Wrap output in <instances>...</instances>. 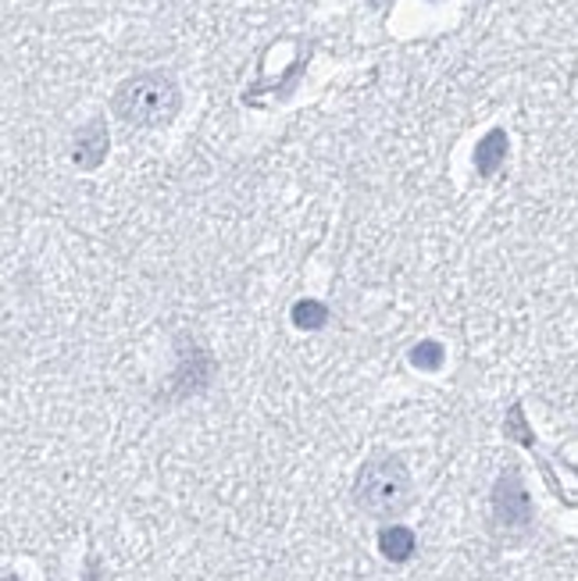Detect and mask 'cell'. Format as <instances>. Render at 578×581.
I'll use <instances>...</instances> for the list:
<instances>
[{
	"instance_id": "obj_2",
	"label": "cell",
	"mask_w": 578,
	"mask_h": 581,
	"mask_svg": "<svg viewBox=\"0 0 578 581\" xmlns=\"http://www.w3.org/2000/svg\"><path fill=\"white\" fill-rule=\"evenodd\" d=\"M357 507L371 518H396L410 503V474L396 457H371L354 485Z\"/></svg>"
},
{
	"instance_id": "obj_3",
	"label": "cell",
	"mask_w": 578,
	"mask_h": 581,
	"mask_svg": "<svg viewBox=\"0 0 578 581\" xmlns=\"http://www.w3.org/2000/svg\"><path fill=\"white\" fill-rule=\"evenodd\" d=\"M493 507H496V521L504 528H521L532 521V503L529 493H525L521 478L507 471L504 478L496 482V493H493Z\"/></svg>"
},
{
	"instance_id": "obj_6",
	"label": "cell",
	"mask_w": 578,
	"mask_h": 581,
	"mask_svg": "<svg viewBox=\"0 0 578 581\" xmlns=\"http://www.w3.org/2000/svg\"><path fill=\"white\" fill-rule=\"evenodd\" d=\"M379 549H382V557L404 564L410 553H415V535H410L407 528H385L379 535Z\"/></svg>"
},
{
	"instance_id": "obj_8",
	"label": "cell",
	"mask_w": 578,
	"mask_h": 581,
	"mask_svg": "<svg viewBox=\"0 0 578 581\" xmlns=\"http://www.w3.org/2000/svg\"><path fill=\"white\" fill-rule=\"evenodd\" d=\"M410 360H415V368H421V371H435L443 364V346L432 339L418 343L415 350H410Z\"/></svg>"
},
{
	"instance_id": "obj_4",
	"label": "cell",
	"mask_w": 578,
	"mask_h": 581,
	"mask_svg": "<svg viewBox=\"0 0 578 581\" xmlns=\"http://www.w3.org/2000/svg\"><path fill=\"white\" fill-rule=\"evenodd\" d=\"M108 153V128L104 125H86L79 136H75L72 147V161L79 168H97Z\"/></svg>"
},
{
	"instance_id": "obj_1",
	"label": "cell",
	"mask_w": 578,
	"mask_h": 581,
	"mask_svg": "<svg viewBox=\"0 0 578 581\" xmlns=\"http://www.w3.org/2000/svg\"><path fill=\"white\" fill-rule=\"evenodd\" d=\"M179 86L172 75L164 72H144L125 79L111 97V108L122 122L128 125H144V128H158L169 125L179 111Z\"/></svg>"
},
{
	"instance_id": "obj_5",
	"label": "cell",
	"mask_w": 578,
	"mask_h": 581,
	"mask_svg": "<svg viewBox=\"0 0 578 581\" xmlns=\"http://www.w3.org/2000/svg\"><path fill=\"white\" fill-rule=\"evenodd\" d=\"M507 158V136L504 128H493L490 136H482V144L475 147V168H479V175H496V168L504 164Z\"/></svg>"
},
{
	"instance_id": "obj_7",
	"label": "cell",
	"mask_w": 578,
	"mask_h": 581,
	"mask_svg": "<svg viewBox=\"0 0 578 581\" xmlns=\"http://www.w3.org/2000/svg\"><path fill=\"white\" fill-rule=\"evenodd\" d=\"M290 318H293V325H297V329L315 332V329H321L329 321V311L318 300H300V304H293V314Z\"/></svg>"
}]
</instances>
